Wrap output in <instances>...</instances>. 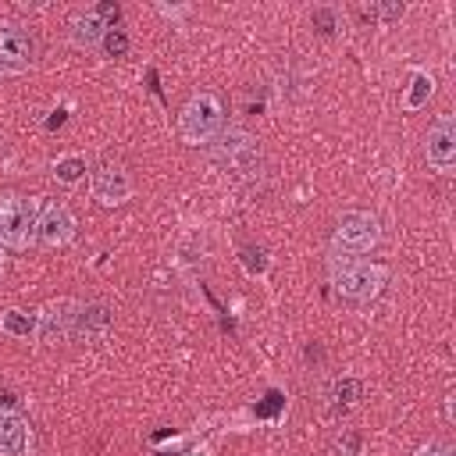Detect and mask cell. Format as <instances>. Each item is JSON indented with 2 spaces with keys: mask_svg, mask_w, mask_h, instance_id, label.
<instances>
[{
  "mask_svg": "<svg viewBox=\"0 0 456 456\" xmlns=\"http://www.w3.org/2000/svg\"><path fill=\"white\" fill-rule=\"evenodd\" d=\"M431 75L428 71H413V78H410V93L403 96V107L406 110H420L424 103H428V96H431Z\"/></svg>",
  "mask_w": 456,
  "mask_h": 456,
  "instance_id": "15",
  "label": "cell"
},
{
  "mask_svg": "<svg viewBox=\"0 0 456 456\" xmlns=\"http://www.w3.org/2000/svg\"><path fill=\"white\" fill-rule=\"evenodd\" d=\"M75 314L78 303L75 299H53L36 314V335L39 342H64L75 331Z\"/></svg>",
  "mask_w": 456,
  "mask_h": 456,
  "instance_id": "8",
  "label": "cell"
},
{
  "mask_svg": "<svg viewBox=\"0 0 456 456\" xmlns=\"http://www.w3.org/2000/svg\"><path fill=\"white\" fill-rule=\"evenodd\" d=\"M331 281H335L338 296L356 299V303H367V299H374V296L385 289V281H388V267L356 260V264H342V267H335V271H331Z\"/></svg>",
  "mask_w": 456,
  "mask_h": 456,
  "instance_id": "3",
  "label": "cell"
},
{
  "mask_svg": "<svg viewBox=\"0 0 456 456\" xmlns=\"http://www.w3.org/2000/svg\"><path fill=\"white\" fill-rule=\"evenodd\" d=\"M36 239V200L21 192H0V246L21 249Z\"/></svg>",
  "mask_w": 456,
  "mask_h": 456,
  "instance_id": "2",
  "label": "cell"
},
{
  "mask_svg": "<svg viewBox=\"0 0 456 456\" xmlns=\"http://www.w3.org/2000/svg\"><path fill=\"white\" fill-rule=\"evenodd\" d=\"M4 71H7V68H4V64H0V75H4Z\"/></svg>",
  "mask_w": 456,
  "mask_h": 456,
  "instance_id": "21",
  "label": "cell"
},
{
  "mask_svg": "<svg viewBox=\"0 0 456 456\" xmlns=\"http://www.w3.org/2000/svg\"><path fill=\"white\" fill-rule=\"evenodd\" d=\"M214 160L224 167V171H235V175H256L260 171V142L242 132V128H232L224 132L217 142H214Z\"/></svg>",
  "mask_w": 456,
  "mask_h": 456,
  "instance_id": "4",
  "label": "cell"
},
{
  "mask_svg": "<svg viewBox=\"0 0 456 456\" xmlns=\"http://www.w3.org/2000/svg\"><path fill=\"white\" fill-rule=\"evenodd\" d=\"M413 456H452V445H445V442H428V445H420Z\"/></svg>",
  "mask_w": 456,
  "mask_h": 456,
  "instance_id": "19",
  "label": "cell"
},
{
  "mask_svg": "<svg viewBox=\"0 0 456 456\" xmlns=\"http://www.w3.org/2000/svg\"><path fill=\"white\" fill-rule=\"evenodd\" d=\"M314 25H321V32H335V11L331 7H317L314 11Z\"/></svg>",
  "mask_w": 456,
  "mask_h": 456,
  "instance_id": "18",
  "label": "cell"
},
{
  "mask_svg": "<svg viewBox=\"0 0 456 456\" xmlns=\"http://www.w3.org/2000/svg\"><path fill=\"white\" fill-rule=\"evenodd\" d=\"M32 57H36V43L28 28L18 21H0V64L7 71H21L32 64Z\"/></svg>",
  "mask_w": 456,
  "mask_h": 456,
  "instance_id": "9",
  "label": "cell"
},
{
  "mask_svg": "<svg viewBox=\"0 0 456 456\" xmlns=\"http://www.w3.org/2000/svg\"><path fill=\"white\" fill-rule=\"evenodd\" d=\"M207 445H175V449H157L150 456H207Z\"/></svg>",
  "mask_w": 456,
  "mask_h": 456,
  "instance_id": "17",
  "label": "cell"
},
{
  "mask_svg": "<svg viewBox=\"0 0 456 456\" xmlns=\"http://www.w3.org/2000/svg\"><path fill=\"white\" fill-rule=\"evenodd\" d=\"M132 175L121 167V164H100L96 171H93V196H96V203H103V207H118V203H125L128 196H132Z\"/></svg>",
  "mask_w": 456,
  "mask_h": 456,
  "instance_id": "10",
  "label": "cell"
},
{
  "mask_svg": "<svg viewBox=\"0 0 456 456\" xmlns=\"http://www.w3.org/2000/svg\"><path fill=\"white\" fill-rule=\"evenodd\" d=\"M107 328H110V310H107L103 303H86V306H78V314H75V331H71V335L96 338V335H103Z\"/></svg>",
  "mask_w": 456,
  "mask_h": 456,
  "instance_id": "13",
  "label": "cell"
},
{
  "mask_svg": "<svg viewBox=\"0 0 456 456\" xmlns=\"http://www.w3.org/2000/svg\"><path fill=\"white\" fill-rule=\"evenodd\" d=\"M221 125H224V107H221L217 93H210V89L192 93L189 103H185L182 114H178V132H182V139L192 142V146L210 142V139L221 132Z\"/></svg>",
  "mask_w": 456,
  "mask_h": 456,
  "instance_id": "1",
  "label": "cell"
},
{
  "mask_svg": "<svg viewBox=\"0 0 456 456\" xmlns=\"http://www.w3.org/2000/svg\"><path fill=\"white\" fill-rule=\"evenodd\" d=\"M53 178H57L61 185H78V182L86 178V160H82V157H61V160L53 164Z\"/></svg>",
  "mask_w": 456,
  "mask_h": 456,
  "instance_id": "16",
  "label": "cell"
},
{
  "mask_svg": "<svg viewBox=\"0 0 456 456\" xmlns=\"http://www.w3.org/2000/svg\"><path fill=\"white\" fill-rule=\"evenodd\" d=\"M28 424L14 410H0V456H28Z\"/></svg>",
  "mask_w": 456,
  "mask_h": 456,
  "instance_id": "12",
  "label": "cell"
},
{
  "mask_svg": "<svg viewBox=\"0 0 456 456\" xmlns=\"http://www.w3.org/2000/svg\"><path fill=\"white\" fill-rule=\"evenodd\" d=\"M0 331H7L11 338H28V335H36V314L4 310V314H0Z\"/></svg>",
  "mask_w": 456,
  "mask_h": 456,
  "instance_id": "14",
  "label": "cell"
},
{
  "mask_svg": "<svg viewBox=\"0 0 456 456\" xmlns=\"http://www.w3.org/2000/svg\"><path fill=\"white\" fill-rule=\"evenodd\" d=\"M4 267H7V246H0V274H4Z\"/></svg>",
  "mask_w": 456,
  "mask_h": 456,
  "instance_id": "20",
  "label": "cell"
},
{
  "mask_svg": "<svg viewBox=\"0 0 456 456\" xmlns=\"http://www.w3.org/2000/svg\"><path fill=\"white\" fill-rule=\"evenodd\" d=\"M424 153H428V164H431L435 171L452 175V167H456V121H452V114H442V118L428 128Z\"/></svg>",
  "mask_w": 456,
  "mask_h": 456,
  "instance_id": "7",
  "label": "cell"
},
{
  "mask_svg": "<svg viewBox=\"0 0 456 456\" xmlns=\"http://www.w3.org/2000/svg\"><path fill=\"white\" fill-rule=\"evenodd\" d=\"M71 235H75V214L57 200L43 203V210L36 214V242L46 249H57V246H68Z\"/></svg>",
  "mask_w": 456,
  "mask_h": 456,
  "instance_id": "6",
  "label": "cell"
},
{
  "mask_svg": "<svg viewBox=\"0 0 456 456\" xmlns=\"http://www.w3.org/2000/svg\"><path fill=\"white\" fill-rule=\"evenodd\" d=\"M107 21L100 11H78L71 21H68V39L78 46V50H96L103 39H107Z\"/></svg>",
  "mask_w": 456,
  "mask_h": 456,
  "instance_id": "11",
  "label": "cell"
},
{
  "mask_svg": "<svg viewBox=\"0 0 456 456\" xmlns=\"http://www.w3.org/2000/svg\"><path fill=\"white\" fill-rule=\"evenodd\" d=\"M378 235H381V224L374 214L367 210H349L342 214L338 228H335V246L346 249V253H367L378 246Z\"/></svg>",
  "mask_w": 456,
  "mask_h": 456,
  "instance_id": "5",
  "label": "cell"
}]
</instances>
